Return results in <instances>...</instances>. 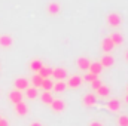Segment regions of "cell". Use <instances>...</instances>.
<instances>
[{"label": "cell", "mask_w": 128, "mask_h": 126, "mask_svg": "<svg viewBox=\"0 0 128 126\" xmlns=\"http://www.w3.org/2000/svg\"><path fill=\"white\" fill-rule=\"evenodd\" d=\"M107 22L110 27H119L121 25V15L119 13H110L107 16Z\"/></svg>", "instance_id": "obj_1"}, {"label": "cell", "mask_w": 128, "mask_h": 126, "mask_svg": "<svg viewBox=\"0 0 128 126\" xmlns=\"http://www.w3.org/2000/svg\"><path fill=\"white\" fill-rule=\"evenodd\" d=\"M82 85V79L79 77V76H72L70 79H68V82L66 83V86L67 88H72V89H76V88H79Z\"/></svg>", "instance_id": "obj_2"}, {"label": "cell", "mask_w": 128, "mask_h": 126, "mask_svg": "<svg viewBox=\"0 0 128 126\" xmlns=\"http://www.w3.org/2000/svg\"><path fill=\"white\" fill-rule=\"evenodd\" d=\"M14 86H15V89H18V91H26V89L28 88V80L24 79V77H20V79H16V80L14 82Z\"/></svg>", "instance_id": "obj_3"}, {"label": "cell", "mask_w": 128, "mask_h": 126, "mask_svg": "<svg viewBox=\"0 0 128 126\" xmlns=\"http://www.w3.org/2000/svg\"><path fill=\"white\" fill-rule=\"evenodd\" d=\"M51 107H52V110L55 111V113H61L66 110V102L61 101V99H54L52 102H51Z\"/></svg>", "instance_id": "obj_4"}, {"label": "cell", "mask_w": 128, "mask_h": 126, "mask_svg": "<svg viewBox=\"0 0 128 126\" xmlns=\"http://www.w3.org/2000/svg\"><path fill=\"white\" fill-rule=\"evenodd\" d=\"M76 64H78L79 70H82V71H88L91 61H90L88 58H85V57H80V58H78V60H76Z\"/></svg>", "instance_id": "obj_5"}, {"label": "cell", "mask_w": 128, "mask_h": 126, "mask_svg": "<svg viewBox=\"0 0 128 126\" xmlns=\"http://www.w3.org/2000/svg\"><path fill=\"white\" fill-rule=\"evenodd\" d=\"M15 113L16 114H20V116H26L27 113H28V107H27V104L26 102H16L15 104Z\"/></svg>", "instance_id": "obj_6"}, {"label": "cell", "mask_w": 128, "mask_h": 126, "mask_svg": "<svg viewBox=\"0 0 128 126\" xmlns=\"http://www.w3.org/2000/svg\"><path fill=\"white\" fill-rule=\"evenodd\" d=\"M52 77H55L57 80H64L67 77V70L66 68H54L52 70Z\"/></svg>", "instance_id": "obj_7"}, {"label": "cell", "mask_w": 128, "mask_h": 126, "mask_svg": "<svg viewBox=\"0 0 128 126\" xmlns=\"http://www.w3.org/2000/svg\"><path fill=\"white\" fill-rule=\"evenodd\" d=\"M60 9H61V6H60L58 1H51V3L48 4V13H49V15H58Z\"/></svg>", "instance_id": "obj_8"}, {"label": "cell", "mask_w": 128, "mask_h": 126, "mask_svg": "<svg viewBox=\"0 0 128 126\" xmlns=\"http://www.w3.org/2000/svg\"><path fill=\"white\" fill-rule=\"evenodd\" d=\"M109 39L112 40V43H113L115 46H118V45H122V43H124V36H122V34H119V33H112V34L109 36Z\"/></svg>", "instance_id": "obj_9"}, {"label": "cell", "mask_w": 128, "mask_h": 126, "mask_svg": "<svg viewBox=\"0 0 128 126\" xmlns=\"http://www.w3.org/2000/svg\"><path fill=\"white\" fill-rule=\"evenodd\" d=\"M12 43H14V39H12L9 34L0 36V46H2V48H9Z\"/></svg>", "instance_id": "obj_10"}, {"label": "cell", "mask_w": 128, "mask_h": 126, "mask_svg": "<svg viewBox=\"0 0 128 126\" xmlns=\"http://www.w3.org/2000/svg\"><path fill=\"white\" fill-rule=\"evenodd\" d=\"M9 99H10L14 104H16V102H21V101H22V94H21V91H18V89L12 91V92L9 94Z\"/></svg>", "instance_id": "obj_11"}, {"label": "cell", "mask_w": 128, "mask_h": 126, "mask_svg": "<svg viewBox=\"0 0 128 126\" xmlns=\"http://www.w3.org/2000/svg\"><path fill=\"white\" fill-rule=\"evenodd\" d=\"M100 64H101L103 68H104V67H112V65L115 64V58H113L112 55H104V57L100 60Z\"/></svg>", "instance_id": "obj_12"}, {"label": "cell", "mask_w": 128, "mask_h": 126, "mask_svg": "<svg viewBox=\"0 0 128 126\" xmlns=\"http://www.w3.org/2000/svg\"><path fill=\"white\" fill-rule=\"evenodd\" d=\"M101 48H103V51H104L106 54H109V52H112V51H113L115 45L112 43V40H110L109 37H106V39L103 40V43H101Z\"/></svg>", "instance_id": "obj_13"}, {"label": "cell", "mask_w": 128, "mask_h": 126, "mask_svg": "<svg viewBox=\"0 0 128 126\" xmlns=\"http://www.w3.org/2000/svg\"><path fill=\"white\" fill-rule=\"evenodd\" d=\"M88 71L90 73H92V74H101V71H103V67H101V64L100 63H91L90 64V68H88Z\"/></svg>", "instance_id": "obj_14"}, {"label": "cell", "mask_w": 128, "mask_h": 126, "mask_svg": "<svg viewBox=\"0 0 128 126\" xmlns=\"http://www.w3.org/2000/svg\"><path fill=\"white\" fill-rule=\"evenodd\" d=\"M107 108H109L110 111L116 113V111H119V110H121V102H119L118 99H110V101H109V104H107Z\"/></svg>", "instance_id": "obj_15"}, {"label": "cell", "mask_w": 128, "mask_h": 126, "mask_svg": "<svg viewBox=\"0 0 128 126\" xmlns=\"http://www.w3.org/2000/svg\"><path fill=\"white\" fill-rule=\"evenodd\" d=\"M37 74H39L42 79H48V77L52 76V68H49V67H42V68L37 71Z\"/></svg>", "instance_id": "obj_16"}, {"label": "cell", "mask_w": 128, "mask_h": 126, "mask_svg": "<svg viewBox=\"0 0 128 126\" xmlns=\"http://www.w3.org/2000/svg\"><path fill=\"white\" fill-rule=\"evenodd\" d=\"M96 102H97V98H96V95H92V94H88V95H85V96H84V104H85L86 107H91V105H96Z\"/></svg>", "instance_id": "obj_17"}, {"label": "cell", "mask_w": 128, "mask_h": 126, "mask_svg": "<svg viewBox=\"0 0 128 126\" xmlns=\"http://www.w3.org/2000/svg\"><path fill=\"white\" fill-rule=\"evenodd\" d=\"M40 99H42V102H43V104H48V105H51V102L54 101L51 91H45L43 94L40 95Z\"/></svg>", "instance_id": "obj_18"}, {"label": "cell", "mask_w": 128, "mask_h": 126, "mask_svg": "<svg viewBox=\"0 0 128 126\" xmlns=\"http://www.w3.org/2000/svg\"><path fill=\"white\" fill-rule=\"evenodd\" d=\"M96 92L98 96H101V98H106V96H109V94H110V89L106 86V85H101L98 89H96Z\"/></svg>", "instance_id": "obj_19"}, {"label": "cell", "mask_w": 128, "mask_h": 126, "mask_svg": "<svg viewBox=\"0 0 128 126\" xmlns=\"http://www.w3.org/2000/svg\"><path fill=\"white\" fill-rule=\"evenodd\" d=\"M37 95H39L37 89H36V88H33V86H32V88L28 86V88L26 89V96H27L28 99H36V98H37Z\"/></svg>", "instance_id": "obj_20"}, {"label": "cell", "mask_w": 128, "mask_h": 126, "mask_svg": "<svg viewBox=\"0 0 128 126\" xmlns=\"http://www.w3.org/2000/svg\"><path fill=\"white\" fill-rule=\"evenodd\" d=\"M52 86H54V83H52V80H51L49 77L42 80V85H40V88H43L45 91H52Z\"/></svg>", "instance_id": "obj_21"}, {"label": "cell", "mask_w": 128, "mask_h": 126, "mask_svg": "<svg viewBox=\"0 0 128 126\" xmlns=\"http://www.w3.org/2000/svg\"><path fill=\"white\" fill-rule=\"evenodd\" d=\"M66 83H64L63 80H58L57 83H54V86H52V89L55 91V92H64L66 91Z\"/></svg>", "instance_id": "obj_22"}, {"label": "cell", "mask_w": 128, "mask_h": 126, "mask_svg": "<svg viewBox=\"0 0 128 126\" xmlns=\"http://www.w3.org/2000/svg\"><path fill=\"white\" fill-rule=\"evenodd\" d=\"M42 67H43V64H42V61H40V60H33L32 63H30V68H32L34 73H37Z\"/></svg>", "instance_id": "obj_23"}, {"label": "cell", "mask_w": 128, "mask_h": 126, "mask_svg": "<svg viewBox=\"0 0 128 126\" xmlns=\"http://www.w3.org/2000/svg\"><path fill=\"white\" fill-rule=\"evenodd\" d=\"M42 80H43V79H42V77H40V76H39V74L36 73V74H34V76L32 77L33 88H36V89H39V88H40V85H42Z\"/></svg>", "instance_id": "obj_24"}, {"label": "cell", "mask_w": 128, "mask_h": 126, "mask_svg": "<svg viewBox=\"0 0 128 126\" xmlns=\"http://www.w3.org/2000/svg\"><path fill=\"white\" fill-rule=\"evenodd\" d=\"M118 125L119 126H128V116H121L118 119Z\"/></svg>", "instance_id": "obj_25"}, {"label": "cell", "mask_w": 128, "mask_h": 126, "mask_svg": "<svg viewBox=\"0 0 128 126\" xmlns=\"http://www.w3.org/2000/svg\"><path fill=\"white\" fill-rule=\"evenodd\" d=\"M84 79H85L86 82H90V83H91V82H94L96 79H98V76H96V74H92V73H86Z\"/></svg>", "instance_id": "obj_26"}, {"label": "cell", "mask_w": 128, "mask_h": 126, "mask_svg": "<svg viewBox=\"0 0 128 126\" xmlns=\"http://www.w3.org/2000/svg\"><path fill=\"white\" fill-rule=\"evenodd\" d=\"M101 85H103V83H101V80H100V79H96L94 82H91V88H92L94 91H96V89H98Z\"/></svg>", "instance_id": "obj_27"}, {"label": "cell", "mask_w": 128, "mask_h": 126, "mask_svg": "<svg viewBox=\"0 0 128 126\" xmlns=\"http://www.w3.org/2000/svg\"><path fill=\"white\" fill-rule=\"evenodd\" d=\"M0 126H9V122L6 119H0Z\"/></svg>", "instance_id": "obj_28"}, {"label": "cell", "mask_w": 128, "mask_h": 126, "mask_svg": "<svg viewBox=\"0 0 128 126\" xmlns=\"http://www.w3.org/2000/svg\"><path fill=\"white\" fill-rule=\"evenodd\" d=\"M90 126H103V123H101V122H96V120H94V122H92Z\"/></svg>", "instance_id": "obj_29"}, {"label": "cell", "mask_w": 128, "mask_h": 126, "mask_svg": "<svg viewBox=\"0 0 128 126\" xmlns=\"http://www.w3.org/2000/svg\"><path fill=\"white\" fill-rule=\"evenodd\" d=\"M30 126H42V123H40V122H33Z\"/></svg>", "instance_id": "obj_30"}, {"label": "cell", "mask_w": 128, "mask_h": 126, "mask_svg": "<svg viewBox=\"0 0 128 126\" xmlns=\"http://www.w3.org/2000/svg\"><path fill=\"white\" fill-rule=\"evenodd\" d=\"M125 102L128 104V94H127V96H125Z\"/></svg>", "instance_id": "obj_31"}, {"label": "cell", "mask_w": 128, "mask_h": 126, "mask_svg": "<svg viewBox=\"0 0 128 126\" xmlns=\"http://www.w3.org/2000/svg\"><path fill=\"white\" fill-rule=\"evenodd\" d=\"M125 58H127V61H128V51H127V55H125Z\"/></svg>", "instance_id": "obj_32"}, {"label": "cell", "mask_w": 128, "mask_h": 126, "mask_svg": "<svg viewBox=\"0 0 128 126\" xmlns=\"http://www.w3.org/2000/svg\"><path fill=\"white\" fill-rule=\"evenodd\" d=\"M127 89H128V86H127Z\"/></svg>", "instance_id": "obj_33"}, {"label": "cell", "mask_w": 128, "mask_h": 126, "mask_svg": "<svg viewBox=\"0 0 128 126\" xmlns=\"http://www.w3.org/2000/svg\"><path fill=\"white\" fill-rule=\"evenodd\" d=\"M0 119H2V117H0Z\"/></svg>", "instance_id": "obj_34"}]
</instances>
